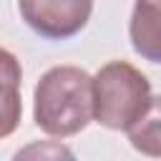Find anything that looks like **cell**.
Masks as SVG:
<instances>
[{
	"label": "cell",
	"mask_w": 161,
	"mask_h": 161,
	"mask_svg": "<svg viewBox=\"0 0 161 161\" xmlns=\"http://www.w3.org/2000/svg\"><path fill=\"white\" fill-rule=\"evenodd\" d=\"M33 121L55 138L80 133L93 121V75L78 65L48 68L33 91Z\"/></svg>",
	"instance_id": "6da1fadb"
},
{
	"label": "cell",
	"mask_w": 161,
	"mask_h": 161,
	"mask_svg": "<svg viewBox=\"0 0 161 161\" xmlns=\"http://www.w3.org/2000/svg\"><path fill=\"white\" fill-rule=\"evenodd\" d=\"M151 101V80L126 60H108L93 75V121L108 131H128Z\"/></svg>",
	"instance_id": "7a4b0ae2"
},
{
	"label": "cell",
	"mask_w": 161,
	"mask_h": 161,
	"mask_svg": "<svg viewBox=\"0 0 161 161\" xmlns=\"http://www.w3.org/2000/svg\"><path fill=\"white\" fill-rule=\"evenodd\" d=\"M18 10L40 38L68 40L88 25L93 0H18Z\"/></svg>",
	"instance_id": "3957f363"
},
{
	"label": "cell",
	"mask_w": 161,
	"mask_h": 161,
	"mask_svg": "<svg viewBox=\"0 0 161 161\" xmlns=\"http://www.w3.org/2000/svg\"><path fill=\"white\" fill-rule=\"evenodd\" d=\"M128 40L143 60L161 65V0H133Z\"/></svg>",
	"instance_id": "277c9868"
},
{
	"label": "cell",
	"mask_w": 161,
	"mask_h": 161,
	"mask_svg": "<svg viewBox=\"0 0 161 161\" xmlns=\"http://www.w3.org/2000/svg\"><path fill=\"white\" fill-rule=\"evenodd\" d=\"M23 68L15 53L0 45V138H8L18 131L23 118Z\"/></svg>",
	"instance_id": "5b68a950"
},
{
	"label": "cell",
	"mask_w": 161,
	"mask_h": 161,
	"mask_svg": "<svg viewBox=\"0 0 161 161\" xmlns=\"http://www.w3.org/2000/svg\"><path fill=\"white\" fill-rule=\"evenodd\" d=\"M126 136L138 153L161 158V96H151L148 106L128 126Z\"/></svg>",
	"instance_id": "8992f818"
}]
</instances>
